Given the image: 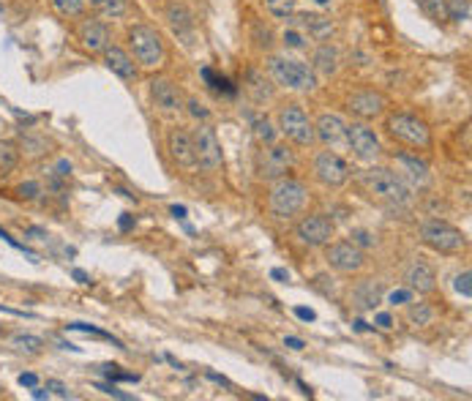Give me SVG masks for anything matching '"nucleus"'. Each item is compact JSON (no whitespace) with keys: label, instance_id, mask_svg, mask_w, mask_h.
<instances>
[{"label":"nucleus","instance_id":"bb28decb","mask_svg":"<svg viewBox=\"0 0 472 401\" xmlns=\"http://www.w3.org/2000/svg\"><path fill=\"white\" fill-rule=\"evenodd\" d=\"M396 161L407 169V178H412L415 183H426V180H429V167H426L423 161H418V159H412V156H404V153L396 156Z\"/></svg>","mask_w":472,"mask_h":401},{"label":"nucleus","instance_id":"09e8293b","mask_svg":"<svg viewBox=\"0 0 472 401\" xmlns=\"http://www.w3.org/2000/svg\"><path fill=\"white\" fill-rule=\"evenodd\" d=\"M20 385H25V388H33V385H39V377L36 374H20Z\"/></svg>","mask_w":472,"mask_h":401},{"label":"nucleus","instance_id":"ea45409f","mask_svg":"<svg viewBox=\"0 0 472 401\" xmlns=\"http://www.w3.org/2000/svg\"><path fill=\"white\" fill-rule=\"evenodd\" d=\"M284 44H287L289 49H303L306 47V36L301 30H287L284 33Z\"/></svg>","mask_w":472,"mask_h":401},{"label":"nucleus","instance_id":"a211bd4d","mask_svg":"<svg viewBox=\"0 0 472 401\" xmlns=\"http://www.w3.org/2000/svg\"><path fill=\"white\" fill-rule=\"evenodd\" d=\"M167 148H169V156L175 159V164H181V167H197V161H194V142H191V134L186 128H172L169 131Z\"/></svg>","mask_w":472,"mask_h":401},{"label":"nucleus","instance_id":"8fccbe9b","mask_svg":"<svg viewBox=\"0 0 472 401\" xmlns=\"http://www.w3.org/2000/svg\"><path fill=\"white\" fill-rule=\"evenodd\" d=\"M270 278H276V281H289V271H284V268H273V271H270Z\"/></svg>","mask_w":472,"mask_h":401},{"label":"nucleus","instance_id":"20e7f679","mask_svg":"<svg viewBox=\"0 0 472 401\" xmlns=\"http://www.w3.org/2000/svg\"><path fill=\"white\" fill-rule=\"evenodd\" d=\"M267 71H270V77H273L276 82L289 87V90L308 93V90L317 87V74H314V68H308V66L301 63V61H289V58L273 55V58L267 61Z\"/></svg>","mask_w":472,"mask_h":401},{"label":"nucleus","instance_id":"603ef678","mask_svg":"<svg viewBox=\"0 0 472 401\" xmlns=\"http://www.w3.org/2000/svg\"><path fill=\"white\" fill-rule=\"evenodd\" d=\"M131 227H134V218H131L128 213H123V216H121V230H123V233H128Z\"/></svg>","mask_w":472,"mask_h":401},{"label":"nucleus","instance_id":"4468645a","mask_svg":"<svg viewBox=\"0 0 472 401\" xmlns=\"http://www.w3.org/2000/svg\"><path fill=\"white\" fill-rule=\"evenodd\" d=\"M347 109L352 115L363 118V121H374L380 115H385L388 109V99L380 90H358L347 99Z\"/></svg>","mask_w":472,"mask_h":401},{"label":"nucleus","instance_id":"6ab92c4d","mask_svg":"<svg viewBox=\"0 0 472 401\" xmlns=\"http://www.w3.org/2000/svg\"><path fill=\"white\" fill-rule=\"evenodd\" d=\"M102 55H104V66H107L112 74H118L121 80H137V63H134V58H131L126 49L109 44Z\"/></svg>","mask_w":472,"mask_h":401},{"label":"nucleus","instance_id":"052dcab7","mask_svg":"<svg viewBox=\"0 0 472 401\" xmlns=\"http://www.w3.org/2000/svg\"><path fill=\"white\" fill-rule=\"evenodd\" d=\"M317 3H322V6H325V3H330V0H317Z\"/></svg>","mask_w":472,"mask_h":401},{"label":"nucleus","instance_id":"58836bf2","mask_svg":"<svg viewBox=\"0 0 472 401\" xmlns=\"http://www.w3.org/2000/svg\"><path fill=\"white\" fill-rule=\"evenodd\" d=\"M0 237H3V240H6V243H8V246H11V249H17V252L28 254V257H30V262H39V257H36V254L30 252V249H28V246H25V243H20V240H14V237H11V235L6 233V230H0Z\"/></svg>","mask_w":472,"mask_h":401},{"label":"nucleus","instance_id":"f03ea898","mask_svg":"<svg viewBox=\"0 0 472 401\" xmlns=\"http://www.w3.org/2000/svg\"><path fill=\"white\" fill-rule=\"evenodd\" d=\"M308 202V189L301 183V180H292V178H279L270 189V197H267V208L273 216L279 218H292L306 208Z\"/></svg>","mask_w":472,"mask_h":401},{"label":"nucleus","instance_id":"393cba45","mask_svg":"<svg viewBox=\"0 0 472 401\" xmlns=\"http://www.w3.org/2000/svg\"><path fill=\"white\" fill-rule=\"evenodd\" d=\"M248 93L254 96V101H267L270 96H273V85L267 80L262 71H257V68H251L248 71Z\"/></svg>","mask_w":472,"mask_h":401},{"label":"nucleus","instance_id":"5701e85b","mask_svg":"<svg viewBox=\"0 0 472 401\" xmlns=\"http://www.w3.org/2000/svg\"><path fill=\"white\" fill-rule=\"evenodd\" d=\"M167 20H169L172 30H175L178 36L191 39V27H194V22H191V14H188V8H186L183 3H172V6L167 8Z\"/></svg>","mask_w":472,"mask_h":401},{"label":"nucleus","instance_id":"a878e982","mask_svg":"<svg viewBox=\"0 0 472 401\" xmlns=\"http://www.w3.org/2000/svg\"><path fill=\"white\" fill-rule=\"evenodd\" d=\"M17 167H20V150H17V145L0 140V175L6 178V175H11Z\"/></svg>","mask_w":472,"mask_h":401},{"label":"nucleus","instance_id":"79ce46f5","mask_svg":"<svg viewBox=\"0 0 472 401\" xmlns=\"http://www.w3.org/2000/svg\"><path fill=\"white\" fill-rule=\"evenodd\" d=\"M390 306H401V303H410L412 300V290H393L388 295Z\"/></svg>","mask_w":472,"mask_h":401},{"label":"nucleus","instance_id":"680f3d73","mask_svg":"<svg viewBox=\"0 0 472 401\" xmlns=\"http://www.w3.org/2000/svg\"><path fill=\"white\" fill-rule=\"evenodd\" d=\"M0 11H3V6H0Z\"/></svg>","mask_w":472,"mask_h":401},{"label":"nucleus","instance_id":"ddd939ff","mask_svg":"<svg viewBox=\"0 0 472 401\" xmlns=\"http://www.w3.org/2000/svg\"><path fill=\"white\" fill-rule=\"evenodd\" d=\"M295 233H298V237H301L306 246H328L333 233H336V227H333V221L325 218V216H303V218L298 221Z\"/></svg>","mask_w":472,"mask_h":401},{"label":"nucleus","instance_id":"1a4fd4ad","mask_svg":"<svg viewBox=\"0 0 472 401\" xmlns=\"http://www.w3.org/2000/svg\"><path fill=\"white\" fill-rule=\"evenodd\" d=\"M314 175H317L320 183H325L330 189H341L349 180L352 169H349V164L339 153H333V150H320V153L314 156Z\"/></svg>","mask_w":472,"mask_h":401},{"label":"nucleus","instance_id":"e433bc0d","mask_svg":"<svg viewBox=\"0 0 472 401\" xmlns=\"http://www.w3.org/2000/svg\"><path fill=\"white\" fill-rule=\"evenodd\" d=\"M39 194H42V183H36V180H25V183L17 186V197H20V199H28V202L39 199Z\"/></svg>","mask_w":472,"mask_h":401},{"label":"nucleus","instance_id":"13d9d810","mask_svg":"<svg viewBox=\"0 0 472 401\" xmlns=\"http://www.w3.org/2000/svg\"><path fill=\"white\" fill-rule=\"evenodd\" d=\"M74 278H77L80 284H87V273H85V271H74Z\"/></svg>","mask_w":472,"mask_h":401},{"label":"nucleus","instance_id":"c85d7f7f","mask_svg":"<svg viewBox=\"0 0 472 401\" xmlns=\"http://www.w3.org/2000/svg\"><path fill=\"white\" fill-rule=\"evenodd\" d=\"M407 319H410V325H415V328L431 325V319H434V309H431L429 303H412V300H410Z\"/></svg>","mask_w":472,"mask_h":401},{"label":"nucleus","instance_id":"72a5a7b5","mask_svg":"<svg viewBox=\"0 0 472 401\" xmlns=\"http://www.w3.org/2000/svg\"><path fill=\"white\" fill-rule=\"evenodd\" d=\"M448 6V20L464 22L470 20V0H445Z\"/></svg>","mask_w":472,"mask_h":401},{"label":"nucleus","instance_id":"39448f33","mask_svg":"<svg viewBox=\"0 0 472 401\" xmlns=\"http://www.w3.org/2000/svg\"><path fill=\"white\" fill-rule=\"evenodd\" d=\"M128 47H131L137 63L147 66V68L164 63V42L150 25H134L128 30Z\"/></svg>","mask_w":472,"mask_h":401},{"label":"nucleus","instance_id":"0eeeda50","mask_svg":"<svg viewBox=\"0 0 472 401\" xmlns=\"http://www.w3.org/2000/svg\"><path fill=\"white\" fill-rule=\"evenodd\" d=\"M279 128H282V134L287 137L289 142H295L301 148L314 145V140H317L314 123L308 121L306 109L301 104H284L279 109Z\"/></svg>","mask_w":472,"mask_h":401},{"label":"nucleus","instance_id":"9b49d317","mask_svg":"<svg viewBox=\"0 0 472 401\" xmlns=\"http://www.w3.org/2000/svg\"><path fill=\"white\" fill-rule=\"evenodd\" d=\"M325 259L333 271L339 273H358L363 265H366V257L361 252V246H355L352 240H336V243H328V252H325Z\"/></svg>","mask_w":472,"mask_h":401},{"label":"nucleus","instance_id":"de8ad7c7","mask_svg":"<svg viewBox=\"0 0 472 401\" xmlns=\"http://www.w3.org/2000/svg\"><path fill=\"white\" fill-rule=\"evenodd\" d=\"M295 314H298V319H303V322H314V319H317V314H314L311 309H303V306L295 309Z\"/></svg>","mask_w":472,"mask_h":401},{"label":"nucleus","instance_id":"3c124183","mask_svg":"<svg viewBox=\"0 0 472 401\" xmlns=\"http://www.w3.org/2000/svg\"><path fill=\"white\" fill-rule=\"evenodd\" d=\"M284 344H287L289 350H303V341H301V338H295V336H287L284 338Z\"/></svg>","mask_w":472,"mask_h":401},{"label":"nucleus","instance_id":"cd10ccee","mask_svg":"<svg viewBox=\"0 0 472 401\" xmlns=\"http://www.w3.org/2000/svg\"><path fill=\"white\" fill-rule=\"evenodd\" d=\"M415 6H418L431 22L448 20V6H445V0H415Z\"/></svg>","mask_w":472,"mask_h":401},{"label":"nucleus","instance_id":"f3484780","mask_svg":"<svg viewBox=\"0 0 472 401\" xmlns=\"http://www.w3.org/2000/svg\"><path fill=\"white\" fill-rule=\"evenodd\" d=\"M77 42L83 44L87 52H104L109 47V30L99 20H83L77 25Z\"/></svg>","mask_w":472,"mask_h":401},{"label":"nucleus","instance_id":"a18cd8bd","mask_svg":"<svg viewBox=\"0 0 472 401\" xmlns=\"http://www.w3.org/2000/svg\"><path fill=\"white\" fill-rule=\"evenodd\" d=\"M352 237H355V240H352L355 246H371V243H374V237H371L369 233H363V230H358V233H352Z\"/></svg>","mask_w":472,"mask_h":401},{"label":"nucleus","instance_id":"864d4df0","mask_svg":"<svg viewBox=\"0 0 472 401\" xmlns=\"http://www.w3.org/2000/svg\"><path fill=\"white\" fill-rule=\"evenodd\" d=\"M33 399H49V390H47V388H39V385H33Z\"/></svg>","mask_w":472,"mask_h":401},{"label":"nucleus","instance_id":"f704fd0d","mask_svg":"<svg viewBox=\"0 0 472 401\" xmlns=\"http://www.w3.org/2000/svg\"><path fill=\"white\" fill-rule=\"evenodd\" d=\"M52 3L63 17H83L85 11V0H52Z\"/></svg>","mask_w":472,"mask_h":401},{"label":"nucleus","instance_id":"49530a36","mask_svg":"<svg viewBox=\"0 0 472 401\" xmlns=\"http://www.w3.org/2000/svg\"><path fill=\"white\" fill-rule=\"evenodd\" d=\"M374 322H377V325H380L382 331H390V328H393V317H390L388 311H382V314H377V319H374Z\"/></svg>","mask_w":472,"mask_h":401},{"label":"nucleus","instance_id":"a19ab883","mask_svg":"<svg viewBox=\"0 0 472 401\" xmlns=\"http://www.w3.org/2000/svg\"><path fill=\"white\" fill-rule=\"evenodd\" d=\"M188 112H191V118H197V121H207V118H210L207 106L200 104L197 99H188Z\"/></svg>","mask_w":472,"mask_h":401},{"label":"nucleus","instance_id":"423d86ee","mask_svg":"<svg viewBox=\"0 0 472 401\" xmlns=\"http://www.w3.org/2000/svg\"><path fill=\"white\" fill-rule=\"evenodd\" d=\"M420 240L437 254H459L467 249V237L448 221H426L420 227Z\"/></svg>","mask_w":472,"mask_h":401},{"label":"nucleus","instance_id":"2f4dec72","mask_svg":"<svg viewBox=\"0 0 472 401\" xmlns=\"http://www.w3.org/2000/svg\"><path fill=\"white\" fill-rule=\"evenodd\" d=\"M295 6H298V0H265L267 14L276 20H289L295 14Z\"/></svg>","mask_w":472,"mask_h":401},{"label":"nucleus","instance_id":"c756f323","mask_svg":"<svg viewBox=\"0 0 472 401\" xmlns=\"http://www.w3.org/2000/svg\"><path fill=\"white\" fill-rule=\"evenodd\" d=\"M11 347L17 352H25V355H39L44 350V341L39 336H30V333H20V336L11 338Z\"/></svg>","mask_w":472,"mask_h":401},{"label":"nucleus","instance_id":"2eb2a0df","mask_svg":"<svg viewBox=\"0 0 472 401\" xmlns=\"http://www.w3.org/2000/svg\"><path fill=\"white\" fill-rule=\"evenodd\" d=\"M150 96H153V101L156 106L167 112V115H175V112H181L183 109V93H181V87L172 82V80H153L150 82Z\"/></svg>","mask_w":472,"mask_h":401},{"label":"nucleus","instance_id":"f8f14e48","mask_svg":"<svg viewBox=\"0 0 472 401\" xmlns=\"http://www.w3.org/2000/svg\"><path fill=\"white\" fill-rule=\"evenodd\" d=\"M347 142L361 161H374V159H380V153H382L374 128H369L366 123H352V126H347Z\"/></svg>","mask_w":472,"mask_h":401},{"label":"nucleus","instance_id":"412c9836","mask_svg":"<svg viewBox=\"0 0 472 401\" xmlns=\"http://www.w3.org/2000/svg\"><path fill=\"white\" fill-rule=\"evenodd\" d=\"M314 134L325 145H341L347 140V126H344V121L339 115H328L325 112V115H320V121L314 126Z\"/></svg>","mask_w":472,"mask_h":401},{"label":"nucleus","instance_id":"473e14b6","mask_svg":"<svg viewBox=\"0 0 472 401\" xmlns=\"http://www.w3.org/2000/svg\"><path fill=\"white\" fill-rule=\"evenodd\" d=\"M251 126H254V137H257L260 145H273V142H276V131H273L267 118H254Z\"/></svg>","mask_w":472,"mask_h":401},{"label":"nucleus","instance_id":"dca6fc26","mask_svg":"<svg viewBox=\"0 0 472 401\" xmlns=\"http://www.w3.org/2000/svg\"><path fill=\"white\" fill-rule=\"evenodd\" d=\"M289 20H292V25H295L303 36L314 39V42H325V39H330V33H333V22H330V17H325V14L306 11V14H298V17L292 14Z\"/></svg>","mask_w":472,"mask_h":401},{"label":"nucleus","instance_id":"7c9ffc66","mask_svg":"<svg viewBox=\"0 0 472 401\" xmlns=\"http://www.w3.org/2000/svg\"><path fill=\"white\" fill-rule=\"evenodd\" d=\"M90 6H93L102 17H123L128 0H90Z\"/></svg>","mask_w":472,"mask_h":401},{"label":"nucleus","instance_id":"6e6d98bb","mask_svg":"<svg viewBox=\"0 0 472 401\" xmlns=\"http://www.w3.org/2000/svg\"><path fill=\"white\" fill-rule=\"evenodd\" d=\"M28 235H36L39 240H47V233H44V230H39V227H28Z\"/></svg>","mask_w":472,"mask_h":401},{"label":"nucleus","instance_id":"f257e3e1","mask_svg":"<svg viewBox=\"0 0 472 401\" xmlns=\"http://www.w3.org/2000/svg\"><path fill=\"white\" fill-rule=\"evenodd\" d=\"M358 180L374 199L385 202L390 208H407L412 202V189L407 186L404 175H399V172H393L388 167L366 169V172H361Z\"/></svg>","mask_w":472,"mask_h":401},{"label":"nucleus","instance_id":"7ed1b4c3","mask_svg":"<svg viewBox=\"0 0 472 401\" xmlns=\"http://www.w3.org/2000/svg\"><path fill=\"white\" fill-rule=\"evenodd\" d=\"M385 128H388V134L396 142H404V145L418 148V150L431 148L429 123L420 121V118H415V115H410V112H393V115H388Z\"/></svg>","mask_w":472,"mask_h":401},{"label":"nucleus","instance_id":"c9c22d12","mask_svg":"<svg viewBox=\"0 0 472 401\" xmlns=\"http://www.w3.org/2000/svg\"><path fill=\"white\" fill-rule=\"evenodd\" d=\"M68 331H83V333H93V336H99V338H107V341H112L115 347H121V341H115V338L109 336V333H104L102 328H96V325H85V322H71V325H66ZM123 350V347H121Z\"/></svg>","mask_w":472,"mask_h":401},{"label":"nucleus","instance_id":"37998d69","mask_svg":"<svg viewBox=\"0 0 472 401\" xmlns=\"http://www.w3.org/2000/svg\"><path fill=\"white\" fill-rule=\"evenodd\" d=\"M47 390H52V393H55V396H61V399H68V396H71V393H68V388L58 380H47Z\"/></svg>","mask_w":472,"mask_h":401},{"label":"nucleus","instance_id":"bf43d9fd","mask_svg":"<svg viewBox=\"0 0 472 401\" xmlns=\"http://www.w3.org/2000/svg\"><path fill=\"white\" fill-rule=\"evenodd\" d=\"M355 331H369V325H366L363 319H358V322H355Z\"/></svg>","mask_w":472,"mask_h":401},{"label":"nucleus","instance_id":"4c0bfd02","mask_svg":"<svg viewBox=\"0 0 472 401\" xmlns=\"http://www.w3.org/2000/svg\"><path fill=\"white\" fill-rule=\"evenodd\" d=\"M470 278H472V273H470V271H464V273H459V276H456V284H453V287H456V292H459V295L472 297Z\"/></svg>","mask_w":472,"mask_h":401},{"label":"nucleus","instance_id":"5fc2aeb1","mask_svg":"<svg viewBox=\"0 0 472 401\" xmlns=\"http://www.w3.org/2000/svg\"><path fill=\"white\" fill-rule=\"evenodd\" d=\"M55 172H58L61 178H66V175L71 172V164H68V161H58V169H55Z\"/></svg>","mask_w":472,"mask_h":401},{"label":"nucleus","instance_id":"4d7b16f0","mask_svg":"<svg viewBox=\"0 0 472 401\" xmlns=\"http://www.w3.org/2000/svg\"><path fill=\"white\" fill-rule=\"evenodd\" d=\"M172 216L175 218H186V208L183 205H172Z\"/></svg>","mask_w":472,"mask_h":401},{"label":"nucleus","instance_id":"c03bdc74","mask_svg":"<svg viewBox=\"0 0 472 401\" xmlns=\"http://www.w3.org/2000/svg\"><path fill=\"white\" fill-rule=\"evenodd\" d=\"M96 388H99V390H102V393H107V396H118V399H131V396H128V393H123V390H118V388H115V385H112V382H109V385H104V382H99V385H96Z\"/></svg>","mask_w":472,"mask_h":401},{"label":"nucleus","instance_id":"6e6552de","mask_svg":"<svg viewBox=\"0 0 472 401\" xmlns=\"http://www.w3.org/2000/svg\"><path fill=\"white\" fill-rule=\"evenodd\" d=\"M191 142H194V161L197 167L205 169V172H216L224 164V156H222V145H219V137L213 126H207V121H202L200 126L191 131Z\"/></svg>","mask_w":472,"mask_h":401},{"label":"nucleus","instance_id":"b1692460","mask_svg":"<svg viewBox=\"0 0 472 401\" xmlns=\"http://www.w3.org/2000/svg\"><path fill=\"white\" fill-rule=\"evenodd\" d=\"M314 68L320 74H328L330 77L339 68V52H336V47H330V44L317 47V52H314Z\"/></svg>","mask_w":472,"mask_h":401},{"label":"nucleus","instance_id":"4be33fe9","mask_svg":"<svg viewBox=\"0 0 472 401\" xmlns=\"http://www.w3.org/2000/svg\"><path fill=\"white\" fill-rule=\"evenodd\" d=\"M404 281H407V287H410L412 292H418V295H429V292L437 290V273L426 262H415L410 271H407V276H404Z\"/></svg>","mask_w":472,"mask_h":401},{"label":"nucleus","instance_id":"aec40b11","mask_svg":"<svg viewBox=\"0 0 472 401\" xmlns=\"http://www.w3.org/2000/svg\"><path fill=\"white\" fill-rule=\"evenodd\" d=\"M349 297H352V306H355L358 311H374V309L382 303V284L374 281V278L358 281Z\"/></svg>","mask_w":472,"mask_h":401},{"label":"nucleus","instance_id":"9d476101","mask_svg":"<svg viewBox=\"0 0 472 401\" xmlns=\"http://www.w3.org/2000/svg\"><path fill=\"white\" fill-rule=\"evenodd\" d=\"M289 167H292V150L287 145H265V150H260L257 156V172L265 180H279L287 178Z\"/></svg>","mask_w":472,"mask_h":401}]
</instances>
